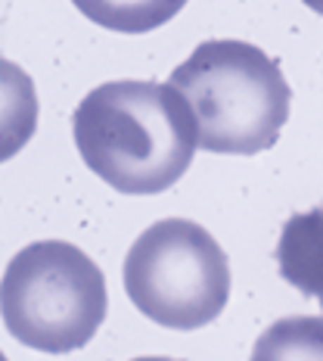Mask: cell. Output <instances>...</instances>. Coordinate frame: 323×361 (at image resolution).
I'll use <instances>...</instances> for the list:
<instances>
[{
  "label": "cell",
  "mask_w": 323,
  "mask_h": 361,
  "mask_svg": "<svg viewBox=\"0 0 323 361\" xmlns=\"http://www.w3.org/2000/svg\"><path fill=\"white\" fill-rule=\"evenodd\" d=\"M134 361H180V358H165V355H144V358H134Z\"/></svg>",
  "instance_id": "10"
},
{
  "label": "cell",
  "mask_w": 323,
  "mask_h": 361,
  "mask_svg": "<svg viewBox=\"0 0 323 361\" xmlns=\"http://www.w3.org/2000/svg\"><path fill=\"white\" fill-rule=\"evenodd\" d=\"M75 10L94 25L118 35H146L171 22L186 0H72Z\"/></svg>",
  "instance_id": "7"
},
{
  "label": "cell",
  "mask_w": 323,
  "mask_h": 361,
  "mask_svg": "<svg viewBox=\"0 0 323 361\" xmlns=\"http://www.w3.org/2000/svg\"><path fill=\"white\" fill-rule=\"evenodd\" d=\"M199 128V149L255 156L277 144L292 90L280 63L249 41H202L171 72Z\"/></svg>",
  "instance_id": "2"
},
{
  "label": "cell",
  "mask_w": 323,
  "mask_h": 361,
  "mask_svg": "<svg viewBox=\"0 0 323 361\" xmlns=\"http://www.w3.org/2000/svg\"><path fill=\"white\" fill-rule=\"evenodd\" d=\"M305 6H311L314 13H317V16H323V0H302Z\"/></svg>",
  "instance_id": "9"
},
{
  "label": "cell",
  "mask_w": 323,
  "mask_h": 361,
  "mask_svg": "<svg viewBox=\"0 0 323 361\" xmlns=\"http://www.w3.org/2000/svg\"><path fill=\"white\" fill-rule=\"evenodd\" d=\"M106 277L65 240H37L13 255L0 281V318L28 349L65 355L96 336L106 318Z\"/></svg>",
  "instance_id": "3"
},
{
  "label": "cell",
  "mask_w": 323,
  "mask_h": 361,
  "mask_svg": "<svg viewBox=\"0 0 323 361\" xmlns=\"http://www.w3.org/2000/svg\"><path fill=\"white\" fill-rule=\"evenodd\" d=\"M280 277L323 308V206L298 212L283 224L277 243Z\"/></svg>",
  "instance_id": "5"
},
{
  "label": "cell",
  "mask_w": 323,
  "mask_h": 361,
  "mask_svg": "<svg viewBox=\"0 0 323 361\" xmlns=\"http://www.w3.org/2000/svg\"><path fill=\"white\" fill-rule=\"evenodd\" d=\"M0 361H6V355H4V352H0Z\"/></svg>",
  "instance_id": "11"
},
{
  "label": "cell",
  "mask_w": 323,
  "mask_h": 361,
  "mask_svg": "<svg viewBox=\"0 0 323 361\" xmlns=\"http://www.w3.org/2000/svg\"><path fill=\"white\" fill-rule=\"evenodd\" d=\"M252 361H323V318L292 314L258 336Z\"/></svg>",
  "instance_id": "8"
},
{
  "label": "cell",
  "mask_w": 323,
  "mask_h": 361,
  "mask_svg": "<svg viewBox=\"0 0 323 361\" xmlns=\"http://www.w3.org/2000/svg\"><path fill=\"white\" fill-rule=\"evenodd\" d=\"M37 90L22 66L0 56V162L13 159L37 131Z\"/></svg>",
  "instance_id": "6"
},
{
  "label": "cell",
  "mask_w": 323,
  "mask_h": 361,
  "mask_svg": "<svg viewBox=\"0 0 323 361\" xmlns=\"http://www.w3.org/2000/svg\"><path fill=\"white\" fill-rule=\"evenodd\" d=\"M125 293L156 324L199 330L212 324L230 299L227 255L202 224L162 218L127 250Z\"/></svg>",
  "instance_id": "4"
},
{
  "label": "cell",
  "mask_w": 323,
  "mask_h": 361,
  "mask_svg": "<svg viewBox=\"0 0 323 361\" xmlns=\"http://www.w3.org/2000/svg\"><path fill=\"white\" fill-rule=\"evenodd\" d=\"M72 134L81 159L112 190L153 197L186 175L199 128L186 97L159 81H106L78 103Z\"/></svg>",
  "instance_id": "1"
}]
</instances>
